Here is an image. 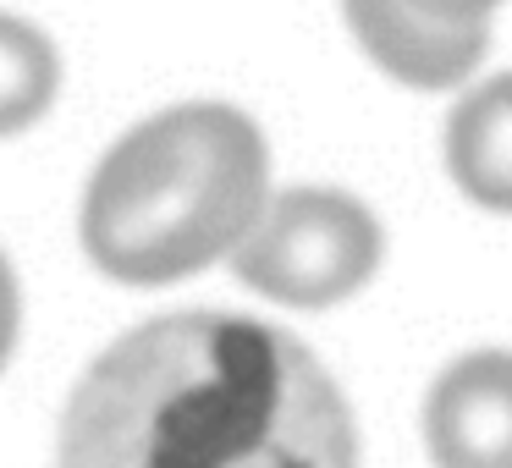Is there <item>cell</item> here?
I'll list each match as a JSON object with an SVG mask.
<instances>
[{
	"instance_id": "cell-9",
	"label": "cell",
	"mask_w": 512,
	"mask_h": 468,
	"mask_svg": "<svg viewBox=\"0 0 512 468\" xmlns=\"http://www.w3.org/2000/svg\"><path fill=\"white\" fill-rule=\"evenodd\" d=\"M413 6H424V12L446 17V23H474V28H485L490 12H496L501 0H413Z\"/></svg>"
},
{
	"instance_id": "cell-5",
	"label": "cell",
	"mask_w": 512,
	"mask_h": 468,
	"mask_svg": "<svg viewBox=\"0 0 512 468\" xmlns=\"http://www.w3.org/2000/svg\"><path fill=\"white\" fill-rule=\"evenodd\" d=\"M342 17L364 56L408 89H452L485 61L490 28L446 23L413 0H342Z\"/></svg>"
},
{
	"instance_id": "cell-4",
	"label": "cell",
	"mask_w": 512,
	"mask_h": 468,
	"mask_svg": "<svg viewBox=\"0 0 512 468\" xmlns=\"http://www.w3.org/2000/svg\"><path fill=\"white\" fill-rule=\"evenodd\" d=\"M435 468H512V353L485 347L446 369L424 397Z\"/></svg>"
},
{
	"instance_id": "cell-7",
	"label": "cell",
	"mask_w": 512,
	"mask_h": 468,
	"mask_svg": "<svg viewBox=\"0 0 512 468\" xmlns=\"http://www.w3.org/2000/svg\"><path fill=\"white\" fill-rule=\"evenodd\" d=\"M61 56L34 23L0 12V138L34 127L56 105Z\"/></svg>"
},
{
	"instance_id": "cell-1",
	"label": "cell",
	"mask_w": 512,
	"mask_h": 468,
	"mask_svg": "<svg viewBox=\"0 0 512 468\" xmlns=\"http://www.w3.org/2000/svg\"><path fill=\"white\" fill-rule=\"evenodd\" d=\"M56 468H358V424L298 336L193 309L94 358Z\"/></svg>"
},
{
	"instance_id": "cell-8",
	"label": "cell",
	"mask_w": 512,
	"mask_h": 468,
	"mask_svg": "<svg viewBox=\"0 0 512 468\" xmlns=\"http://www.w3.org/2000/svg\"><path fill=\"white\" fill-rule=\"evenodd\" d=\"M17 320H23V303H17V276H12V259L0 254V369L17 347Z\"/></svg>"
},
{
	"instance_id": "cell-3",
	"label": "cell",
	"mask_w": 512,
	"mask_h": 468,
	"mask_svg": "<svg viewBox=\"0 0 512 468\" xmlns=\"http://www.w3.org/2000/svg\"><path fill=\"white\" fill-rule=\"evenodd\" d=\"M380 248V221L353 193L292 188L281 199H265L243 243L232 248V270L270 303L331 309L380 270Z\"/></svg>"
},
{
	"instance_id": "cell-6",
	"label": "cell",
	"mask_w": 512,
	"mask_h": 468,
	"mask_svg": "<svg viewBox=\"0 0 512 468\" xmlns=\"http://www.w3.org/2000/svg\"><path fill=\"white\" fill-rule=\"evenodd\" d=\"M446 166L474 204L512 215V72L463 94L446 122Z\"/></svg>"
},
{
	"instance_id": "cell-2",
	"label": "cell",
	"mask_w": 512,
	"mask_h": 468,
	"mask_svg": "<svg viewBox=\"0 0 512 468\" xmlns=\"http://www.w3.org/2000/svg\"><path fill=\"white\" fill-rule=\"evenodd\" d=\"M265 138L232 105H177L122 138L83 193V248L111 281L166 287L232 259L265 210Z\"/></svg>"
}]
</instances>
